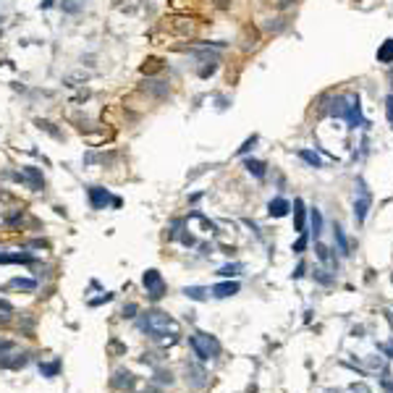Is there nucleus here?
Here are the masks:
<instances>
[{
  "mask_svg": "<svg viewBox=\"0 0 393 393\" xmlns=\"http://www.w3.org/2000/svg\"><path fill=\"white\" fill-rule=\"evenodd\" d=\"M136 325H139V330H144L152 341H163V343H176L178 333H181L178 322L173 317H168L165 312H157V309L144 312Z\"/></svg>",
  "mask_w": 393,
  "mask_h": 393,
  "instance_id": "nucleus-1",
  "label": "nucleus"
},
{
  "mask_svg": "<svg viewBox=\"0 0 393 393\" xmlns=\"http://www.w3.org/2000/svg\"><path fill=\"white\" fill-rule=\"evenodd\" d=\"M189 346L202 362H210V359H215V356H221V341H218L215 336H210V333H194V336L189 338Z\"/></svg>",
  "mask_w": 393,
  "mask_h": 393,
  "instance_id": "nucleus-2",
  "label": "nucleus"
},
{
  "mask_svg": "<svg viewBox=\"0 0 393 393\" xmlns=\"http://www.w3.org/2000/svg\"><path fill=\"white\" fill-rule=\"evenodd\" d=\"M163 29H168L176 37H194L197 29H200V19L186 16V14H173L163 21Z\"/></svg>",
  "mask_w": 393,
  "mask_h": 393,
  "instance_id": "nucleus-3",
  "label": "nucleus"
},
{
  "mask_svg": "<svg viewBox=\"0 0 393 393\" xmlns=\"http://www.w3.org/2000/svg\"><path fill=\"white\" fill-rule=\"evenodd\" d=\"M343 121L349 123V129H362V126H367L364 115H362V105H359V95H354V92H346Z\"/></svg>",
  "mask_w": 393,
  "mask_h": 393,
  "instance_id": "nucleus-4",
  "label": "nucleus"
},
{
  "mask_svg": "<svg viewBox=\"0 0 393 393\" xmlns=\"http://www.w3.org/2000/svg\"><path fill=\"white\" fill-rule=\"evenodd\" d=\"M139 92L152 100H168L170 97V84L165 79H157V76H147L139 82Z\"/></svg>",
  "mask_w": 393,
  "mask_h": 393,
  "instance_id": "nucleus-5",
  "label": "nucleus"
},
{
  "mask_svg": "<svg viewBox=\"0 0 393 393\" xmlns=\"http://www.w3.org/2000/svg\"><path fill=\"white\" fill-rule=\"evenodd\" d=\"M142 283H144V288H147V296L152 299V302H160V299L165 296V281H163V275H160V270H155V268H149V270H144V275H142Z\"/></svg>",
  "mask_w": 393,
  "mask_h": 393,
  "instance_id": "nucleus-6",
  "label": "nucleus"
},
{
  "mask_svg": "<svg viewBox=\"0 0 393 393\" xmlns=\"http://www.w3.org/2000/svg\"><path fill=\"white\" fill-rule=\"evenodd\" d=\"M11 178L27 183L32 191H42V189H45V176H42V170L34 168V165H24L19 173H11Z\"/></svg>",
  "mask_w": 393,
  "mask_h": 393,
  "instance_id": "nucleus-7",
  "label": "nucleus"
},
{
  "mask_svg": "<svg viewBox=\"0 0 393 393\" xmlns=\"http://www.w3.org/2000/svg\"><path fill=\"white\" fill-rule=\"evenodd\" d=\"M356 186H359V194H356V200H354V221L362 226L367 221L369 205H372V194H369V189L364 186L362 178H356Z\"/></svg>",
  "mask_w": 393,
  "mask_h": 393,
  "instance_id": "nucleus-8",
  "label": "nucleus"
},
{
  "mask_svg": "<svg viewBox=\"0 0 393 393\" xmlns=\"http://www.w3.org/2000/svg\"><path fill=\"white\" fill-rule=\"evenodd\" d=\"M87 200L92 205V210H105V207L113 202V197L105 186H87Z\"/></svg>",
  "mask_w": 393,
  "mask_h": 393,
  "instance_id": "nucleus-9",
  "label": "nucleus"
},
{
  "mask_svg": "<svg viewBox=\"0 0 393 393\" xmlns=\"http://www.w3.org/2000/svg\"><path fill=\"white\" fill-rule=\"evenodd\" d=\"M186 385L191 390H202L207 385V372L202 364H186Z\"/></svg>",
  "mask_w": 393,
  "mask_h": 393,
  "instance_id": "nucleus-10",
  "label": "nucleus"
},
{
  "mask_svg": "<svg viewBox=\"0 0 393 393\" xmlns=\"http://www.w3.org/2000/svg\"><path fill=\"white\" fill-rule=\"evenodd\" d=\"M288 213H291V202H288L286 197H273V200L268 202V215L270 218H286Z\"/></svg>",
  "mask_w": 393,
  "mask_h": 393,
  "instance_id": "nucleus-11",
  "label": "nucleus"
},
{
  "mask_svg": "<svg viewBox=\"0 0 393 393\" xmlns=\"http://www.w3.org/2000/svg\"><path fill=\"white\" fill-rule=\"evenodd\" d=\"M134 375L129 372V369H115V375H113V380H110V385L115 388V390H131L134 388Z\"/></svg>",
  "mask_w": 393,
  "mask_h": 393,
  "instance_id": "nucleus-12",
  "label": "nucleus"
},
{
  "mask_svg": "<svg viewBox=\"0 0 393 393\" xmlns=\"http://www.w3.org/2000/svg\"><path fill=\"white\" fill-rule=\"evenodd\" d=\"M239 281H223V283H215L213 286V296L215 299H228V296H234V294H239Z\"/></svg>",
  "mask_w": 393,
  "mask_h": 393,
  "instance_id": "nucleus-13",
  "label": "nucleus"
},
{
  "mask_svg": "<svg viewBox=\"0 0 393 393\" xmlns=\"http://www.w3.org/2000/svg\"><path fill=\"white\" fill-rule=\"evenodd\" d=\"M257 45H260V32H257V27L247 24L244 32H241V48H244V50H254Z\"/></svg>",
  "mask_w": 393,
  "mask_h": 393,
  "instance_id": "nucleus-14",
  "label": "nucleus"
},
{
  "mask_svg": "<svg viewBox=\"0 0 393 393\" xmlns=\"http://www.w3.org/2000/svg\"><path fill=\"white\" fill-rule=\"evenodd\" d=\"M294 228L299 231V234H307V210H304V202L302 200H294Z\"/></svg>",
  "mask_w": 393,
  "mask_h": 393,
  "instance_id": "nucleus-15",
  "label": "nucleus"
},
{
  "mask_svg": "<svg viewBox=\"0 0 393 393\" xmlns=\"http://www.w3.org/2000/svg\"><path fill=\"white\" fill-rule=\"evenodd\" d=\"M244 168H247V173H249V176H254V178H260V181H262L265 176H268V165H265L262 160H254V157H247V160H244Z\"/></svg>",
  "mask_w": 393,
  "mask_h": 393,
  "instance_id": "nucleus-16",
  "label": "nucleus"
},
{
  "mask_svg": "<svg viewBox=\"0 0 393 393\" xmlns=\"http://www.w3.org/2000/svg\"><path fill=\"white\" fill-rule=\"evenodd\" d=\"M34 257L27 252H14V254H0V265H32Z\"/></svg>",
  "mask_w": 393,
  "mask_h": 393,
  "instance_id": "nucleus-17",
  "label": "nucleus"
},
{
  "mask_svg": "<svg viewBox=\"0 0 393 393\" xmlns=\"http://www.w3.org/2000/svg\"><path fill=\"white\" fill-rule=\"evenodd\" d=\"M160 71H163V61H160V58H155V55L147 58V61L139 66V74H142V76H155V74H160Z\"/></svg>",
  "mask_w": 393,
  "mask_h": 393,
  "instance_id": "nucleus-18",
  "label": "nucleus"
},
{
  "mask_svg": "<svg viewBox=\"0 0 393 393\" xmlns=\"http://www.w3.org/2000/svg\"><path fill=\"white\" fill-rule=\"evenodd\" d=\"M333 239H336V244H338V252H341V257H349V239H346V234H343V228L336 223L333 226Z\"/></svg>",
  "mask_w": 393,
  "mask_h": 393,
  "instance_id": "nucleus-19",
  "label": "nucleus"
},
{
  "mask_svg": "<svg viewBox=\"0 0 393 393\" xmlns=\"http://www.w3.org/2000/svg\"><path fill=\"white\" fill-rule=\"evenodd\" d=\"M377 61L385 63V66L393 63V40H385V42L377 48Z\"/></svg>",
  "mask_w": 393,
  "mask_h": 393,
  "instance_id": "nucleus-20",
  "label": "nucleus"
},
{
  "mask_svg": "<svg viewBox=\"0 0 393 393\" xmlns=\"http://www.w3.org/2000/svg\"><path fill=\"white\" fill-rule=\"evenodd\" d=\"M8 286L19 288V291H34V288H37V281H34V278H11Z\"/></svg>",
  "mask_w": 393,
  "mask_h": 393,
  "instance_id": "nucleus-21",
  "label": "nucleus"
},
{
  "mask_svg": "<svg viewBox=\"0 0 393 393\" xmlns=\"http://www.w3.org/2000/svg\"><path fill=\"white\" fill-rule=\"evenodd\" d=\"M299 157H302L307 165H312V168H322V157L317 152H312V149H299Z\"/></svg>",
  "mask_w": 393,
  "mask_h": 393,
  "instance_id": "nucleus-22",
  "label": "nucleus"
},
{
  "mask_svg": "<svg viewBox=\"0 0 393 393\" xmlns=\"http://www.w3.org/2000/svg\"><path fill=\"white\" fill-rule=\"evenodd\" d=\"M309 223H312V231H315V239H320V234H322V213L317 210V207L309 210Z\"/></svg>",
  "mask_w": 393,
  "mask_h": 393,
  "instance_id": "nucleus-23",
  "label": "nucleus"
},
{
  "mask_svg": "<svg viewBox=\"0 0 393 393\" xmlns=\"http://www.w3.org/2000/svg\"><path fill=\"white\" fill-rule=\"evenodd\" d=\"M183 294H186L189 299H194V302H205V299H207V288H202V286H186V288H183Z\"/></svg>",
  "mask_w": 393,
  "mask_h": 393,
  "instance_id": "nucleus-24",
  "label": "nucleus"
},
{
  "mask_svg": "<svg viewBox=\"0 0 393 393\" xmlns=\"http://www.w3.org/2000/svg\"><path fill=\"white\" fill-rule=\"evenodd\" d=\"M241 270H244V268H241L239 262H228V265H223V268L218 270V275H221V278H234V275H239Z\"/></svg>",
  "mask_w": 393,
  "mask_h": 393,
  "instance_id": "nucleus-25",
  "label": "nucleus"
},
{
  "mask_svg": "<svg viewBox=\"0 0 393 393\" xmlns=\"http://www.w3.org/2000/svg\"><path fill=\"white\" fill-rule=\"evenodd\" d=\"M288 24H286V19H268L265 21V32H270V34H278V32H283Z\"/></svg>",
  "mask_w": 393,
  "mask_h": 393,
  "instance_id": "nucleus-26",
  "label": "nucleus"
},
{
  "mask_svg": "<svg viewBox=\"0 0 393 393\" xmlns=\"http://www.w3.org/2000/svg\"><path fill=\"white\" fill-rule=\"evenodd\" d=\"M315 249H317V257H320L322 262H333V268H338V260L333 257V254H330V249H328L325 244H320V241H317V247H315Z\"/></svg>",
  "mask_w": 393,
  "mask_h": 393,
  "instance_id": "nucleus-27",
  "label": "nucleus"
},
{
  "mask_svg": "<svg viewBox=\"0 0 393 393\" xmlns=\"http://www.w3.org/2000/svg\"><path fill=\"white\" fill-rule=\"evenodd\" d=\"M40 372L48 375V377H55L61 372V362H50V364H40Z\"/></svg>",
  "mask_w": 393,
  "mask_h": 393,
  "instance_id": "nucleus-28",
  "label": "nucleus"
},
{
  "mask_svg": "<svg viewBox=\"0 0 393 393\" xmlns=\"http://www.w3.org/2000/svg\"><path fill=\"white\" fill-rule=\"evenodd\" d=\"M257 142H260V136H257V134H252V136H249V139H247L244 144H241V147L236 149V155H247V152H249V149H254V144H257Z\"/></svg>",
  "mask_w": 393,
  "mask_h": 393,
  "instance_id": "nucleus-29",
  "label": "nucleus"
},
{
  "mask_svg": "<svg viewBox=\"0 0 393 393\" xmlns=\"http://www.w3.org/2000/svg\"><path fill=\"white\" fill-rule=\"evenodd\" d=\"M312 275H315V281L322 283V286H330V283H333V275H328V270H322V268H317Z\"/></svg>",
  "mask_w": 393,
  "mask_h": 393,
  "instance_id": "nucleus-30",
  "label": "nucleus"
},
{
  "mask_svg": "<svg viewBox=\"0 0 393 393\" xmlns=\"http://www.w3.org/2000/svg\"><path fill=\"white\" fill-rule=\"evenodd\" d=\"M307 241H309V239H307V234H299L296 244L291 247V249H294V254H304V249H307Z\"/></svg>",
  "mask_w": 393,
  "mask_h": 393,
  "instance_id": "nucleus-31",
  "label": "nucleus"
},
{
  "mask_svg": "<svg viewBox=\"0 0 393 393\" xmlns=\"http://www.w3.org/2000/svg\"><path fill=\"white\" fill-rule=\"evenodd\" d=\"M380 385H383L385 393H393V380H390V372L388 369H383V377H380Z\"/></svg>",
  "mask_w": 393,
  "mask_h": 393,
  "instance_id": "nucleus-32",
  "label": "nucleus"
},
{
  "mask_svg": "<svg viewBox=\"0 0 393 393\" xmlns=\"http://www.w3.org/2000/svg\"><path fill=\"white\" fill-rule=\"evenodd\" d=\"M16 343L8 341V338H0V356H8V351H14Z\"/></svg>",
  "mask_w": 393,
  "mask_h": 393,
  "instance_id": "nucleus-33",
  "label": "nucleus"
},
{
  "mask_svg": "<svg viewBox=\"0 0 393 393\" xmlns=\"http://www.w3.org/2000/svg\"><path fill=\"white\" fill-rule=\"evenodd\" d=\"M136 312H139V307H136V304H126V307L121 309V317H129V320H134V317H136Z\"/></svg>",
  "mask_w": 393,
  "mask_h": 393,
  "instance_id": "nucleus-34",
  "label": "nucleus"
},
{
  "mask_svg": "<svg viewBox=\"0 0 393 393\" xmlns=\"http://www.w3.org/2000/svg\"><path fill=\"white\" fill-rule=\"evenodd\" d=\"M215 71H218V63H205V66L200 68V76H202V79H207V76H213Z\"/></svg>",
  "mask_w": 393,
  "mask_h": 393,
  "instance_id": "nucleus-35",
  "label": "nucleus"
},
{
  "mask_svg": "<svg viewBox=\"0 0 393 393\" xmlns=\"http://www.w3.org/2000/svg\"><path fill=\"white\" fill-rule=\"evenodd\" d=\"M155 380H157L160 385H170V383H173V375H170V372H163V369H160V372L155 375Z\"/></svg>",
  "mask_w": 393,
  "mask_h": 393,
  "instance_id": "nucleus-36",
  "label": "nucleus"
},
{
  "mask_svg": "<svg viewBox=\"0 0 393 393\" xmlns=\"http://www.w3.org/2000/svg\"><path fill=\"white\" fill-rule=\"evenodd\" d=\"M110 299H113V294H108V291H105V296L89 299V307H100V304H105V302H110Z\"/></svg>",
  "mask_w": 393,
  "mask_h": 393,
  "instance_id": "nucleus-37",
  "label": "nucleus"
},
{
  "mask_svg": "<svg viewBox=\"0 0 393 393\" xmlns=\"http://www.w3.org/2000/svg\"><path fill=\"white\" fill-rule=\"evenodd\" d=\"M377 349H380V351H383V354L388 356V359H393V338H390L388 343H380V346H377Z\"/></svg>",
  "mask_w": 393,
  "mask_h": 393,
  "instance_id": "nucleus-38",
  "label": "nucleus"
},
{
  "mask_svg": "<svg viewBox=\"0 0 393 393\" xmlns=\"http://www.w3.org/2000/svg\"><path fill=\"white\" fill-rule=\"evenodd\" d=\"M385 118L393 123V95H388V97H385Z\"/></svg>",
  "mask_w": 393,
  "mask_h": 393,
  "instance_id": "nucleus-39",
  "label": "nucleus"
},
{
  "mask_svg": "<svg viewBox=\"0 0 393 393\" xmlns=\"http://www.w3.org/2000/svg\"><path fill=\"white\" fill-rule=\"evenodd\" d=\"M349 390H351V393H372V390H369L364 383H351V385H349Z\"/></svg>",
  "mask_w": 393,
  "mask_h": 393,
  "instance_id": "nucleus-40",
  "label": "nucleus"
},
{
  "mask_svg": "<svg viewBox=\"0 0 393 393\" xmlns=\"http://www.w3.org/2000/svg\"><path fill=\"white\" fill-rule=\"evenodd\" d=\"M170 6L176 8V11H183V8L191 6V0H170Z\"/></svg>",
  "mask_w": 393,
  "mask_h": 393,
  "instance_id": "nucleus-41",
  "label": "nucleus"
},
{
  "mask_svg": "<svg viewBox=\"0 0 393 393\" xmlns=\"http://www.w3.org/2000/svg\"><path fill=\"white\" fill-rule=\"evenodd\" d=\"M61 8H63V11H68V14H76V11H79V6L68 3V0H63V3H61Z\"/></svg>",
  "mask_w": 393,
  "mask_h": 393,
  "instance_id": "nucleus-42",
  "label": "nucleus"
},
{
  "mask_svg": "<svg viewBox=\"0 0 393 393\" xmlns=\"http://www.w3.org/2000/svg\"><path fill=\"white\" fill-rule=\"evenodd\" d=\"M296 3V0H275V6H278L281 11H286V8H291Z\"/></svg>",
  "mask_w": 393,
  "mask_h": 393,
  "instance_id": "nucleus-43",
  "label": "nucleus"
},
{
  "mask_svg": "<svg viewBox=\"0 0 393 393\" xmlns=\"http://www.w3.org/2000/svg\"><path fill=\"white\" fill-rule=\"evenodd\" d=\"M0 309H3L6 315H11V312H14V304H11V302H6V299H0Z\"/></svg>",
  "mask_w": 393,
  "mask_h": 393,
  "instance_id": "nucleus-44",
  "label": "nucleus"
},
{
  "mask_svg": "<svg viewBox=\"0 0 393 393\" xmlns=\"http://www.w3.org/2000/svg\"><path fill=\"white\" fill-rule=\"evenodd\" d=\"M304 270H307V265H304V262H299V265H296V270H294V278H302Z\"/></svg>",
  "mask_w": 393,
  "mask_h": 393,
  "instance_id": "nucleus-45",
  "label": "nucleus"
},
{
  "mask_svg": "<svg viewBox=\"0 0 393 393\" xmlns=\"http://www.w3.org/2000/svg\"><path fill=\"white\" fill-rule=\"evenodd\" d=\"M181 241H183L186 247H194V236H191V234H183V236H181Z\"/></svg>",
  "mask_w": 393,
  "mask_h": 393,
  "instance_id": "nucleus-46",
  "label": "nucleus"
},
{
  "mask_svg": "<svg viewBox=\"0 0 393 393\" xmlns=\"http://www.w3.org/2000/svg\"><path fill=\"white\" fill-rule=\"evenodd\" d=\"M215 6H218V8H221V11H226V8L231 6V0H215Z\"/></svg>",
  "mask_w": 393,
  "mask_h": 393,
  "instance_id": "nucleus-47",
  "label": "nucleus"
},
{
  "mask_svg": "<svg viewBox=\"0 0 393 393\" xmlns=\"http://www.w3.org/2000/svg\"><path fill=\"white\" fill-rule=\"evenodd\" d=\"M53 3H55V0H42L40 8H42V11H48V8H53Z\"/></svg>",
  "mask_w": 393,
  "mask_h": 393,
  "instance_id": "nucleus-48",
  "label": "nucleus"
},
{
  "mask_svg": "<svg viewBox=\"0 0 393 393\" xmlns=\"http://www.w3.org/2000/svg\"><path fill=\"white\" fill-rule=\"evenodd\" d=\"M388 82H390V89H393V68L388 71ZM390 95H393V92H390Z\"/></svg>",
  "mask_w": 393,
  "mask_h": 393,
  "instance_id": "nucleus-49",
  "label": "nucleus"
},
{
  "mask_svg": "<svg viewBox=\"0 0 393 393\" xmlns=\"http://www.w3.org/2000/svg\"><path fill=\"white\" fill-rule=\"evenodd\" d=\"M0 322H8V315H0Z\"/></svg>",
  "mask_w": 393,
  "mask_h": 393,
  "instance_id": "nucleus-50",
  "label": "nucleus"
}]
</instances>
